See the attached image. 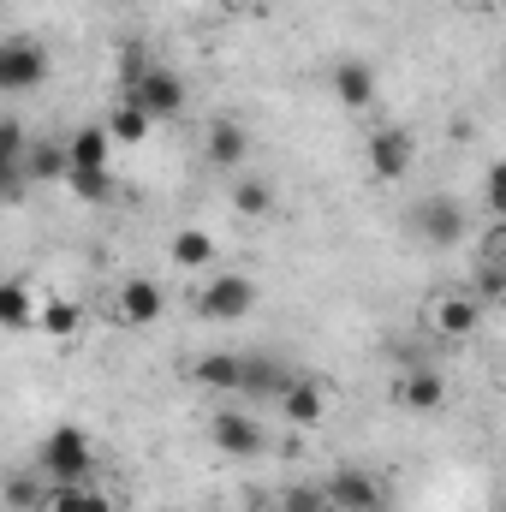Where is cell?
Segmentation results:
<instances>
[{"label": "cell", "instance_id": "obj_1", "mask_svg": "<svg viewBox=\"0 0 506 512\" xmlns=\"http://www.w3.org/2000/svg\"><path fill=\"white\" fill-rule=\"evenodd\" d=\"M90 465H96V453H90V435L84 429H48L42 435V447H36V471L54 483V489H72V483H90Z\"/></svg>", "mask_w": 506, "mask_h": 512}, {"label": "cell", "instance_id": "obj_2", "mask_svg": "<svg viewBox=\"0 0 506 512\" xmlns=\"http://www.w3.org/2000/svg\"><path fill=\"white\" fill-rule=\"evenodd\" d=\"M185 96H191V90H185V78H179L173 66H143L126 84V102L137 114H149V126H155V120H179V114H185Z\"/></svg>", "mask_w": 506, "mask_h": 512}, {"label": "cell", "instance_id": "obj_3", "mask_svg": "<svg viewBox=\"0 0 506 512\" xmlns=\"http://www.w3.org/2000/svg\"><path fill=\"white\" fill-rule=\"evenodd\" d=\"M322 495H328V512H381L387 507V483H381L376 471H364V465L334 471L322 483Z\"/></svg>", "mask_w": 506, "mask_h": 512}, {"label": "cell", "instance_id": "obj_4", "mask_svg": "<svg viewBox=\"0 0 506 512\" xmlns=\"http://www.w3.org/2000/svg\"><path fill=\"white\" fill-rule=\"evenodd\" d=\"M256 310V280L251 274H215L203 292H197V316L203 322H239Z\"/></svg>", "mask_w": 506, "mask_h": 512}, {"label": "cell", "instance_id": "obj_5", "mask_svg": "<svg viewBox=\"0 0 506 512\" xmlns=\"http://www.w3.org/2000/svg\"><path fill=\"white\" fill-rule=\"evenodd\" d=\"M411 233L423 239V245H459L465 233H471V221H465V209H459V197H423L417 209H411Z\"/></svg>", "mask_w": 506, "mask_h": 512}, {"label": "cell", "instance_id": "obj_6", "mask_svg": "<svg viewBox=\"0 0 506 512\" xmlns=\"http://www.w3.org/2000/svg\"><path fill=\"white\" fill-rule=\"evenodd\" d=\"M42 78H48V48H42V42H30V36L0 42V90H6V96H24V90H36Z\"/></svg>", "mask_w": 506, "mask_h": 512}, {"label": "cell", "instance_id": "obj_7", "mask_svg": "<svg viewBox=\"0 0 506 512\" xmlns=\"http://www.w3.org/2000/svg\"><path fill=\"white\" fill-rule=\"evenodd\" d=\"M364 161H370V173H376L381 185H393V179L411 173V161H417V137H411L405 126H376L370 131V143H364Z\"/></svg>", "mask_w": 506, "mask_h": 512}, {"label": "cell", "instance_id": "obj_8", "mask_svg": "<svg viewBox=\"0 0 506 512\" xmlns=\"http://www.w3.org/2000/svg\"><path fill=\"white\" fill-rule=\"evenodd\" d=\"M209 441H215L227 459H256V453L268 447L262 423H256V417H245V411H215V417H209Z\"/></svg>", "mask_w": 506, "mask_h": 512}, {"label": "cell", "instance_id": "obj_9", "mask_svg": "<svg viewBox=\"0 0 506 512\" xmlns=\"http://www.w3.org/2000/svg\"><path fill=\"white\" fill-rule=\"evenodd\" d=\"M161 310H167V292H161L149 274H131L126 286L114 292V316H120L126 328H149V322H161Z\"/></svg>", "mask_w": 506, "mask_h": 512}, {"label": "cell", "instance_id": "obj_10", "mask_svg": "<svg viewBox=\"0 0 506 512\" xmlns=\"http://www.w3.org/2000/svg\"><path fill=\"white\" fill-rule=\"evenodd\" d=\"M292 387V370L274 358V352H239V393L251 399H280Z\"/></svg>", "mask_w": 506, "mask_h": 512}, {"label": "cell", "instance_id": "obj_11", "mask_svg": "<svg viewBox=\"0 0 506 512\" xmlns=\"http://www.w3.org/2000/svg\"><path fill=\"white\" fill-rule=\"evenodd\" d=\"M447 399V382L417 358V364H399V382H393V405H405V411H435Z\"/></svg>", "mask_w": 506, "mask_h": 512}, {"label": "cell", "instance_id": "obj_12", "mask_svg": "<svg viewBox=\"0 0 506 512\" xmlns=\"http://www.w3.org/2000/svg\"><path fill=\"white\" fill-rule=\"evenodd\" d=\"M429 322H435V334H447V340H465V334H477V322H483V304H477L471 292H441V298L429 304Z\"/></svg>", "mask_w": 506, "mask_h": 512}, {"label": "cell", "instance_id": "obj_13", "mask_svg": "<svg viewBox=\"0 0 506 512\" xmlns=\"http://www.w3.org/2000/svg\"><path fill=\"white\" fill-rule=\"evenodd\" d=\"M334 96H340V108L370 114L376 108V66L370 60H340L334 66Z\"/></svg>", "mask_w": 506, "mask_h": 512}, {"label": "cell", "instance_id": "obj_14", "mask_svg": "<svg viewBox=\"0 0 506 512\" xmlns=\"http://www.w3.org/2000/svg\"><path fill=\"white\" fill-rule=\"evenodd\" d=\"M245 155H251V137L239 120H215L209 137H203V161L209 167H221V173H233V167H245Z\"/></svg>", "mask_w": 506, "mask_h": 512}, {"label": "cell", "instance_id": "obj_15", "mask_svg": "<svg viewBox=\"0 0 506 512\" xmlns=\"http://www.w3.org/2000/svg\"><path fill=\"white\" fill-rule=\"evenodd\" d=\"M280 411H286V423L310 429V423H322V417H328V387H322V382H304V376H292V387L280 393Z\"/></svg>", "mask_w": 506, "mask_h": 512}, {"label": "cell", "instance_id": "obj_16", "mask_svg": "<svg viewBox=\"0 0 506 512\" xmlns=\"http://www.w3.org/2000/svg\"><path fill=\"white\" fill-rule=\"evenodd\" d=\"M191 382L209 393H239V352H203L191 364Z\"/></svg>", "mask_w": 506, "mask_h": 512}, {"label": "cell", "instance_id": "obj_17", "mask_svg": "<svg viewBox=\"0 0 506 512\" xmlns=\"http://www.w3.org/2000/svg\"><path fill=\"white\" fill-rule=\"evenodd\" d=\"M108 149H114V137L102 126H78L72 143H66V173L72 167H108Z\"/></svg>", "mask_w": 506, "mask_h": 512}, {"label": "cell", "instance_id": "obj_18", "mask_svg": "<svg viewBox=\"0 0 506 512\" xmlns=\"http://www.w3.org/2000/svg\"><path fill=\"white\" fill-rule=\"evenodd\" d=\"M36 328H42L48 340H72V334L84 328V310H78L72 298H42V304H36Z\"/></svg>", "mask_w": 506, "mask_h": 512}, {"label": "cell", "instance_id": "obj_19", "mask_svg": "<svg viewBox=\"0 0 506 512\" xmlns=\"http://www.w3.org/2000/svg\"><path fill=\"white\" fill-rule=\"evenodd\" d=\"M167 256H173V268H209V262H215V239H209L203 227H179V233L167 239Z\"/></svg>", "mask_w": 506, "mask_h": 512}, {"label": "cell", "instance_id": "obj_20", "mask_svg": "<svg viewBox=\"0 0 506 512\" xmlns=\"http://www.w3.org/2000/svg\"><path fill=\"white\" fill-rule=\"evenodd\" d=\"M0 328H36V298L24 280H0Z\"/></svg>", "mask_w": 506, "mask_h": 512}, {"label": "cell", "instance_id": "obj_21", "mask_svg": "<svg viewBox=\"0 0 506 512\" xmlns=\"http://www.w3.org/2000/svg\"><path fill=\"white\" fill-rule=\"evenodd\" d=\"M66 191H72L78 203H108L120 185H114V173H108V167H72V173H66Z\"/></svg>", "mask_w": 506, "mask_h": 512}, {"label": "cell", "instance_id": "obj_22", "mask_svg": "<svg viewBox=\"0 0 506 512\" xmlns=\"http://www.w3.org/2000/svg\"><path fill=\"white\" fill-rule=\"evenodd\" d=\"M24 179H66V143H30L24 149Z\"/></svg>", "mask_w": 506, "mask_h": 512}, {"label": "cell", "instance_id": "obj_23", "mask_svg": "<svg viewBox=\"0 0 506 512\" xmlns=\"http://www.w3.org/2000/svg\"><path fill=\"white\" fill-rule=\"evenodd\" d=\"M233 209H239L245 221H268V215H274V185H268V179H239V185H233Z\"/></svg>", "mask_w": 506, "mask_h": 512}, {"label": "cell", "instance_id": "obj_24", "mask_svg": "<svg viewBox=\"0 0 506 512\" xmlns=\"http://www.w3.org/2000/svg\"><path fill=\"white\" fill-rule=\"evenodd\" d=\"M48 512H114V501L96 495L90 483H72V489H48Z\"/></svg>", "mask_w": 506, "mask_h": 512}, {"label": "cell", "instance_id": "obj_25", "mask_svg": "<svg viewBox=\"0 0 506 512\" xmlns=\"http://www.w3.org/2000/svg\"><path fill=\"white\" fill-rule=\"evenodd\" d=\"M108 137H114V143H143V137H149V114H137V108H131V102H120V108H114V114H108Z\"/></svg>", "mask_w": 506, "mask_h": 512}, {"label": "cell", "instance_id": "obj_26", "mask_svg": "<svg viewBox=\"0 0 506 512\" xmlns=\"http://www.w3.org/2000/svg\"><path fill=\"white\" fill-rule=\"evenodd\" d=\"M0 501H6V512H36L48 495H42V483H36V477H6Z\"/></svg>", "mask_w": 506, "mask_h": 512}, {"label": "cell", "instance_id": "obj_27", "mask_svg": "<svg viewBox=\"0 0 506 512\" xmlns=\"http://www.w3.org/2000/svg\"><path fill=\"white\" fill-rule=\"evenodd\" d=\"M280 512H328V495H322V483H292V489L280 495Z\"/></svg>", "mask_w": 506, "mask_h": 512}, {"label": "cell", "instance_id": "obj_28", "mask_svg": "<svg viewBox=\"0 0 506 512\" xmlns=\"http://www.w3.org/2000/svg\"><path fill=\"white\" fill-rule=\"evenodd\" d=\"M483 209H489V221L506 215V173L501 167H489V179H483Z\"/></svg>", "mask_w": 506, "mask_h": 512}, {"label": "cell", "instance_id": "obj_29", "mask_svg": "<svg viewBox=\"0 0 506 512\" xmlns=\"http://www.w3.org/2000/svg\"><path fill=\"white\" fill-rule=\"evenodd\" d=\"M24 161H0V203H18L24 197Z\"/></svg>", "mask_w": 506, "mask_h": 512}, {"label": "cell", "instance_id": "obj_30", "mask_svg": "<svg viewBox=\"0 0 506 512\" xmlns=\"http://www.w3.org/2000/svg\"><path fill=\"white\" fill-rule=\"evenodd\" d=\"M24 149H30L24 131L12 126V120H0V161H24Z\"/></svg>", "mask_w": 506, "mask_h": 512}, {"label": "cell", "instance_id": "obj_31", "mask_svg": "<svg viewBox=\"0 0 506 512\" xmlns=\"http://www.w3.org/2000/svg\"><path fill=\"white\" fill-rule=\"evenodd\" d=\"M143 66H149V60H143V48H120V84H131Z\"/></svg>", "mask_w": 506, "mask_h": 512}, {"label": "cell", "instance_id": "obj_32", "mask_svg": "<svg viewBox=\"0 0 506 512\" xmlns=\"http://www.w3.org/2000/svg\"><path fill=\"white\" fill-rule=\"evenodd\" d=\"M459 6H495V0H459Z\"/></svg>", "mask_w": 506, "mask_h": 512}, {"label": "cell", "instance_id": "obj_33", "mask_svg": "<svg viewBox=\"0 0 506 512\" xmlns=\"http://www.w3.org/2000/svg\"><path fill=\"white\" fill-rule=\"evenodd\" d=\"M251 512H268V507H251Z\"/></svg>", "mask_w": 506, "mask_h": 512}]
</instances>
